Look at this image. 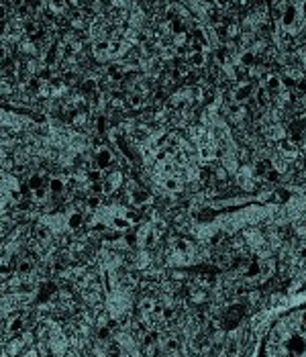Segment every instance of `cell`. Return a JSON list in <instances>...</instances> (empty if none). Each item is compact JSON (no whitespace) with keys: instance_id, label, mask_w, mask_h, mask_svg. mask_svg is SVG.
<instances>
[{"instance_id":"6da1fadb","label":"cell","mask_w":306,"mask_h":357,"mask_svg":"<svg viewBox=\"0 0 306 357\" xmlns=\"http://www.w3.org/2000/svg\"><path fill=\"white\" fill-rule=\"evenodd\" d=\"M259 357H306V306L284 312L272 323Z\"/></svg>"},{"instance_id":"7a4b0ae2","label":"cell","mask_w":306,"mask_h":357,"mask_svg":"<svg viewBox=\"0 0 306 357\" xmlns=\"http://www.w3.org/2000/svg\"><path fill=\"white\" fill-rule=\"evenodd\" d=\"M268 2H272V0H268Z\"/></svg>"}]
</instances>
